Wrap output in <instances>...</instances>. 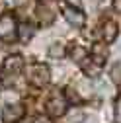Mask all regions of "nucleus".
<instances>
[{
    "mask_svg": "<svg viewBox=\"0 0 121 123\" xmlns=\"http://www.w3.org/2000/svg\"><path fill=\"white\" fill-rule=\"evenodd\" d=\"M25 74H27V80L31 82L33 86H39V88H43L45 84H49V80H51L49 67L43 65V63H33V65H29Z\"/></svg>",
    "mask_w": 121,
    "mask_h": 123,
    "instance_id": "obj_1",
    "label": "nucleus"
},
{
    "mask_svg": "<svg viewBox=\"0 0 121 123\" xmlns=\"http://www.w3.org/2000/svg\"><path fill=\"white\" fill-rule=\"evenodd\" d=\"M14 37H16V22L10 14H4L0 16V39L12 41Z\"/></svg>",
    "mask_w": 121,
    "mask_h": 123,
    "instance_id": "obj_2",
    "label": "nucleus"
},
{
    "mask_svg": "<svg viewBox=\"0 0 121 123\" xmlns=\"http://www.w3.org/2000/svg\"><path fill=\"white\" fill-rule=\"evenodd\" d=\"M24 113H25V110H24L22 104H18V102L8 104L2 110V119H4V123H16V121H20L24 117Z\"/></svg>",
    "mask_w": 121,
    "mask_h": 123,
    "instance_id": "obj_3",
    "label": "nucleus"
},
{
    "mask_svg": "<svg viewBox=\"0 0 121 123\" xmlns=\"http://www.w3.org/2000/svg\"><path fill=\"white\" fill-rule=\"evenodd\" d=\"M47 113L51 117H59V115H63L67 111V100L63 96H53L49 102H47Z\"/></svg>",
    "mask_w": 121,
    "mask_h": 123,
    "instance_id": "obj_4",
    "label": "nucleus"
},
{
    "mask_svg": "<svg viewBox=\"0 0 121 123\" xmlns=\"http://www.w3.org/2000/svg\"><path fill=\"white\" fill-rule=\"evenodd\" d=\"M63 16L67 18V22L68 24H72V25H76V27H82L84 25V22H86V16H84V12L82 10H74V8H70V6H63Z\"/></svg>",
    "mask_w": 121,
    "mask_h": 123,
    "instance_id": "obj_5",
    "label": "nucleus"
},
{
    "mask_svg": "<svg viewBox=\"0 0 121 123\" xmlns=\"http://www.w3.org/2000/svg\"><path fill=\"white\" fill-rule=\"evenodd\" d=\"M22 67H24L22 55H10V57H6V61H4V72H6V74H18V72L22 70Z\"/></svg>",
    "mask_w": 121,
    "mask_h": 123,
    "instance_id": "obj_6",
    "label": "nucleus"
},
{
    "mask_svg": "<svg viewBox=\"0 0 121 123\" xmlns=\"http://www.w3.org/2000/svg\"><path fill=\"white\" fill-rule=\"evenodd\" d=\"M108 59V49H105V43H94L92 45V61L96 67H102Z\"/></svg>",
    "mask_w": 121,
    "mask_h": 123,
    "instance_id": "obj_7",
    "label": "nucleus"
},
{
    "mask_svg": "<svg viewBox=\"0 0 121 123\" xmlns=\"http://www.w3.org/2000/svg\"><path fill=\"white\" fill-rule=\"evenodd\" d=\"M102 33H103V41L105 43L115 41V37H117V24L111 22V20H108L103 24V27H102Z\"/></svg>",
    "mask_w": 121,
    "mask_h": 123,
    "instance_id": "obj_8",
    "label": "nucleus"
},
{
    "mask_svg": "<svg viewBox=\"0 0 121 123\" xmlns=\"http://www.w3.org/2000/svg\"><path fill=\"white\" fill-rule=\"evenodd\" d=\"M37 18H39V22H41L43 25H47V24H51V22H53L55 14H53V10H49V6L39 4V6H37Z\"/></svg>",
    "mask_w": 121,
    "mask_h": 123,
    "instance_id": "obj_9",
    "label": "nucleus"
},
{
    "mask_svg": "<svg viewBox=\"0 0 121 123\" xmlns=\"http://www.w3.org/2000/svg\"><path fill=\"white\" fill-rule=\"evenodd\" d=\"M33 35V27L29 24H22L20 25V41H29Z\"/></svg>",
    "mask_w": 121,
    "mask_h": 123,
    "instance_id": "obj_10",
    "label": "nucleus"
},
{
    "mask_svg": "<svg viewBox=\"0 0 121 123\" xmlns=\"http://www.w3.org/2000/svg\"><path fill=\"white\" fill-rule=\"evenodd\" d=\"M70 55H72V59H74V61L82 63V59L88 55V51H86L84 47H78V45H76V47H72V49H70Z\"/></svg>",
    "mask_w": 121,
    "mask_h": 123,
    "instance_id": "obj_11",
    "label": "nucleus"
},
{
    "mask_svg": "<svg viewBox=\"0 0 121 123\" xmlns=\"http://www.w3.org/2000/svg\"><path fill=\"white\" fill-rule=\"evenodd\" d=\"M65 49H63V45L60 43H53L51 47H49V57L51 59H59V57H63Z\"/></svg>",
    "mask_w": 121,
    "mask_h": 123,
    "instance_id": "obj_12",
    "label": "nucleus"
},
{
    "mask_svg": "<svg viewBox=\"0 0 121 123\" xmlns=\"http://www.w3.org/2000/svg\"><path fill=\"white\" fill-rule=\"evenodd\" d=\"M113 117H115V123H121V94H119V96H117V100H115Z\"/></svg>",
    "mask_w": 121,
    "mask_h": 123,
    "instance_id": "obj_13",
    "label": "nucleus"
},
{
    "mask_svg": "<svg viewBox=\"0 0 121 123\" xmlns=\"http://www.w3.org/2000/svg\"><path fill=\"white\" fill-rule=\"evenodd\" d=\"M111 78H113V82H121V67H119V65H113V68H111Z\"/></svg>",
    "mask_w": 121,
    "mask_h": 123,
    "instance_id": "obj_14",
    "label": "nucleus"
},
{
    "mask_svg": "<svg viewBox=\"0 0 121 123\" xmlns=\"http://www.w3.org/2000/svg\"><path fill=\"white\" fill-rule=\"evenodd\" d=\"M82 117H84V115H82L80 111L72 113V117H70V123H80V121H82Z\"/></svg>",
    "mask_w": 121,
    "mask_h": 123,
    "instance_id": "obj_15",
    "label": "nucleus"
},
{
    "mask_svg": "<svg viewBox=\"0 0 121 123\" xmlns=\"http://www.w3.org/2000/svg\"><path fill=\"white\" fill-rule=\"evenodd\" d=\"M65 2H68V4H70V8H72V6H76V8L80 10V0H65Z\"/></svg>",
    "mask_w": 121,
    "mask_h": 123,
    "instance_id": "obj_16",
    "label": "nucleus"
},
{
    "mask_svg": "<svg viewBox=\"0 0 121 123\" xmlns=\"http://www.w3.org/2000/svg\"><path fill=\"white\" fill-rule=\"evenodd\" d=\"M113 8L117 12H121V0H113Z\"/></svg>",
    "mask_w": 121,
    "mask_h": 123,
    "instance_id": "obj_17",
    "label": "nucleus"
},
{
    "mask_svg": "<svg viewBox=\"0 0 121 123\" xmlns=\"http://www.w3.org/2000/svg\"><path fill=\"white\" fill-rule=\"evenodd\" d=\"M10 2H14V4H22V2H25V0H10Z\"/></svg>",
    "mask_w": 121,
    "mask_h": 123,
    "instance_id": "obj_18",
    "label": "nucleus"
},
{
    "mask_svg": "<svg viewBox=\"0 0 121 123\" xmlns=\"http://www.w3.org/2000/svg\"><path fill=\"white\" fill-rule=\"evenodd\" d=\"M35 123H49V121H47V119H37Z\"/></svg>",
    "mask_w": 121,
    "mask_h": 123,
    "instance_id": "obj_19",
    "label": "nucleus"
}]
</instances>
